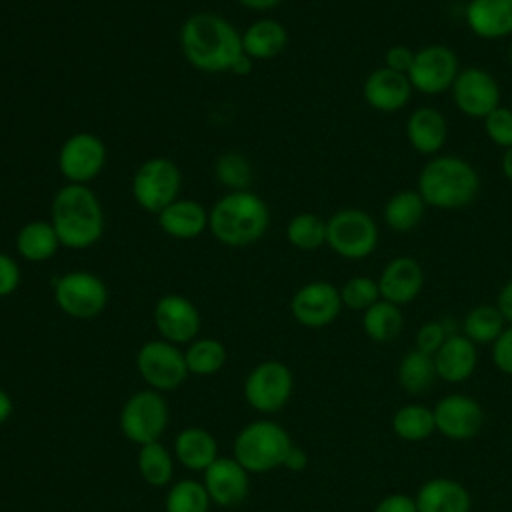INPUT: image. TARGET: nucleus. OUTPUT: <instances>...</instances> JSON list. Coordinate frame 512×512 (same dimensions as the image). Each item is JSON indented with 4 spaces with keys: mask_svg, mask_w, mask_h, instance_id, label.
I'll return each instance as SVG.
<instances>
[{
    "mask_svg": "<svg viewBox=\"0 0 512 512\" xmlns=\"http://www.w3.org/2000/svg\"><path fill=\"white\" fill-rule=\"evenodd\" d=\"M178 42L186 62L206 74L230 72L244 54L242 34L216 12L190 14L180 26Z\"/></svg>",
    "mask_w": 512,
    "mask_h": 512,
    "instance_id": "f257e3e1",
    "label": "nucleus"
},
{
    "mask_svg": "<svg viewBox=\"0 0 512 512\" xmlns=\"http://www.w3.org/2000/svg\"><path fill=\"white\" fill-rule=\"evenodd\" d=\"M50 224L64 248L86 250L104 234V210L86 184H64L52 198Z\"/></svg>",
    "mask_w": 512,
    "mask_h": 512,
    "instance_id": "f03ea898",
    "label": "nucleus"
},
{
    "mask_svg": "<svg viewBox=\"0 0 512 512\" xmlns=\"http://www.w3.org/2000/svg\"><path fill=\"white\" fill-rule=\"evenodd\" d=\"M270 226V210L252 190L226 192L208 210V230L224 246L244 248L258 242Z\"/></svg>",
    "mask_w": 512,
    "mask_h": 512,
    "instance_id": "7ed1b4c3",
    "label": "nucleus"
},
{
    "mask_svg": "<svg viewBox=\"0 0 512 512\" xmlns=\"http://www.w3.org/2000/svg\"><path fill=\"white\" fill-rule=\"evenodd\" d=\"M426 206L460 210L470 206L480 192L476 168L460 156H432L418 176L416 188Z\"/></svg>",
    "mask_w": 512,
    "mask_h": 512,
    "instance_id": "20e7f679",
    "label": "nucleus"
},
{
    "mask_svg": "<svg viewBox=\"0 0 512 512\" xmlns=\"http://www.w3.org/2000/svg\"><path fill=\"white\" fill-rule=\"evenodd\" d=\"M292 444L294 442L282 424L262 418L240 428L234 438L232 456L250 474H264L282 468Z\"/></svg>",
    "mask_w": 512,
    "mask_h": 512,
    "instance_id": "39448f33",
    "label": "nucleus"
},
{
    "mask_svg": "<svg viewBox=\"0 0 512 512\" xmlns=\"http://www.w3.org/2000/svg\"><path fill=\"white\" fill-rule=\"evenodd\" d=\"M182 172L178 164L166 156H154L144 160L130 182L134 202L150 212L158 214L176 198H180Z\"/></svg>",
    "mask_w": 512,
    "mask_h": 512,
    "instance_id": "423d86ee",
    "label": "nucleus"
},
{
    "mask_svg": "<svg viewBox=\"0 0 512 512\" xmlns=\"http://www.w3.org/2000/svg\"><path fill=\"white\" fill-rule=\"evenodd\" d=\"M170 410L158 390L146 388L130 394L120 408V432L134 444L158 442L168 426Z\"/></svg>",
    "mask_w": 512,
    "mask_h": 512,
    "instance_id": "0eeeda50",
    "label": "nucleus"
},
{
    "mask_svg": "<svg viewBox=\"0 0 512 512\" xmlns=\"http://www.w3.org/2000/svg\"><path fill=\"white\" fill-rule=\"evenodd\" d=\"M326 244L346 260H362L378 246V226L360 208H342L326 220Z\"/></svg>",
    "mask_w": 512,
    "mask_h": 512,
    "instance_id": "6e6552de",
    "label": "nucleus"
},
{
    "mask_svg": "<svg viewBox=\"0 0 512 512\" xmlns=\"http://www.w3.org/2000/svg\"><path fill=\"white\" fill-rule=\"evenodd\" d=\"M52 294L56 306L70 318L90 320L104 312L108 288L104 280L88 270H72L54 278Z\"/></svg>",
    "mask_w": 512,
    "mask_h": 512,
    "instance_id": "1a4fd4ad",
    "label": "nucleus"
},
{
    "mask_svg": "<svg viewBox=\"0 0 512 512\" xmlns=\"http://www.w3.org/2000/svg\"><path fill=\"white\" fill-rule=\"evenodd\" d=\"M294 390V374L280 360H264L256 364L244 378L242 394L246 404L260 414L282 410Z\"/></svg>",
    "mask_w": 512,
    "mask_h": 512,
    "instance_id": "9d476101",
    "label": "nucleus"
},
{
    "mask_svg": "<svg viewBox=\"0 0 512 512\" xmlns=\"http://www.w3.org/2000/svg\"><path fill=\"white\" fill-rule=\"evenodd\" d=\"M136 370L148 388L158 392L176 390L190 374L184 352L176 344L162 338L148 340L138 348Z\"/></svg>",
    "mask_w": 512,
    "mask_h": 512,
    "instance_id": "9b49d317",
    "label": "nucleus"
},
{
    "mask_svg": "<svg viewBox=\"0 0 512 512\" xmlns=\"http://www.w3.org/2000/svg\"><path fill=\"white\" fill-rule=\"evenodd\" d=\"M106 144L92 132L70 134L56 156L58 170L68 184L92 182L106 166Z\"/></svg>",
    "mask_w": 512,
    "mask_h": 512,
    "instance_id": "f8f14e48",
    "label": "nucleus"
},
{
    "mask_svg": "<svg viewBox=\"0 0 512 512\" xmlns=\"http://www.w3.org/2000/svg\"><path fill=\"white\" fill-rule=\"evenodd\" d=\"M460 72L456 52L444 44H428L416 50L408 80L412 88L426 96H438L452 88Z\"/></svg>",
    "mask_w": 512,
    "mask_h": 512,
    "instance_id": "ddd939ff",
    "label": "nucleus"
},
{
    "mask_svg": "<svg viewBox=\"0 0 512 512\" xmlns=\"http://www.w3.org/2000/svg\"><path fill=\"white\" fill-rule=\"evenodd\" d=\"M454 106L470 118H486L500 106V86L496 78L478 66L462 68L450 88Z\"/></svg>",
    "mask_w": 512,
    "mask_h": 512,
    "instance_id": "4468645a",
    "label": "nucleus"
},
{
    "mask_svg": "<svg viewBox=\"0 0 512 512\" xmlns=\"http://www.w3.org/2000/svg\"><path fill=\"white\" fill-rule=\"evenodd\" d=\"M340 310V288L326 280H312L300 286L290 298L292 318L306 328H324L332 324Z\"/></svg>",
    "mask_w": 512,
    "mask_h": 512,
    "instance_id": "2eb2a0df",
    "label": "nucleus"
},
{
    "mask_svg": "<svg viewBox=\"0 0 512 512\" xmlns=\"http://www.w3.org/2000/svg\"><path fill=\"white\" fill-rule=\"evenodd\" d=\"M154 326L162 340L176 346L190 344L200 334V312L196 304L182 294H164L156 300L152 310Z\"/></svg>",
    "mask_w": 512,
    "mask_h": 512,
    "instance_id": "dca6fc26",
    "label": "nucleus"
},
{
    "mask_svg": "<svg viewBox=\"0 0 512 512\" xmlns=\"http://www.w3.org/2000/svg\"><path fill=\"white\" fill-rule=\"evenodd\" d=\"M432 410L436 432L448 440H470L482 430L484 410L478 400L468 394H446L436 402Z\"/></svg>",
    "mask_w": 512,
    "mask_h": 512,
    "instance_id": "f3484780",
    "label": "nucleus"
},
{
    "mask_svg": "<svg viewBox=\"0 0 512 512\" xmlns=\"http://www.w3.org/2000/svg\"><path fill=\"white\" fill-rule=\"evenodd\" d=\"M202 474L212 504L232 508L242 504L250 492V472L234 456H218Z\"/></svg>",
    "mask_w": 512,
    "mask_h": 512,
    "instance_id": "a211bd4d",
    "label": "nucleus"
},
{
    "mask_svg": "<svg viewBox=\"0 0 512 512\" xmlns=\"http://www.w3.org/2000/svg\"><path fill=\"white\" fill-rule=\"evenodd\" d=\"M424 286V270L420 262L412 256L392 258L380 272L378 288L382 300H388L396 306L410 304L416 300Z\"/></svg>",
    "mask_w": 512,
    "mask_h": 512,
    "instance_id": "6ab92c4d",
    "label": "nucleus"
},
{
    "mask_svg": "<svg viewBox=\"0 0 512 512\" xmlns=\"http://www.w3.org/2000/svg\"><path fill=\"white\" fill-rule=\"evenodd\" d=\"M412 92L414 88L408 76L388 70L386 66L372 70L362 84V96L366 104L386 114L402 110L410 102Z\"/></svg>",
    "mask_w": 512,
    "mask_h": 512,
    "instance_id": "aec40b11",
    "label": "nucleus"
},
{
    "mask_svg": "<svg viewBox=\"0 0 512 512\" xmlns=\"http://www.w3.org/2000/svg\"><path fill=\"white\" fill-rule=\"evenodd\" d=\"M464 18L478 38H506L512 34V0H470Z\"/></svg>",
    "mask_w": 512,
    "mask_h": 512,
    "instance_id": "412c9836",
    "label": "nucleus"
},
{
    "mask_svg": "<svg viewBox=\"0 0 512 512\" xmlns=\"http://www.w3.org/2000/svg\"><path fill=\"white\" fill-rule=\"evenodd\" d=\"M156 218L158 228L174 240H194L208 230V210L192 198H176Z\"/></svg>",
    "mask_w": 512,
    "mask_h": 512,
    "instance_id": "4be33fe9",
    "label": "nucleus"
},
{
    "mask_svg": "<svg viewBox=\"0 0 512 512\" xmlns=\"http://www.w3.org/2000/svg\"><path fill=\"white\" fill-rule=\"evenodd\" d=\"M406 138L416 152L436 156L448 140V122L440 110L420 106L406 120Z\"/></svg>",
    "mask_w": 512,
    "mask_h": 512,
    "instance_id": "5701e85b",
    "label": "nucleus"
},
{
    "mask_svg": "<svg viewBox=\"0 0 512 512\" xmlns=\"http://www.w3.org/2000/svg\"><path fill=\"white\" fill-rule=\"evenodd\" d=\"M432 358L438 378L452 384L468 380L478 364L476 344L464 334H450Z\"/></svg>",
    "mask_w": 512,
    "mask_h": 512,
    "instance_id": "b1692460",
    "label": "nucleus"
},
{
    "mask_svg": "<svg viewBox=\"0 0 512 512\" xmlns=\"http://www.w3.org/2000/svg\"><path fill=\"white\" fill-rule=\"evenodd\" d=\"M414 498L418 512H470L472 508V498L466 486L446 476L426 480Z\"/></svg>",
    "mask_w": 512,
    "mask_h": 512,
    "instance_id": "393cba45",
    "label": "nucleus"
},
{
    "mask_svg": "<svg viewBox=\"0 0 512 512\" xmlns=\"http://www.w3.org/2000/svg\"><path fill=\"white\" fill-rule=\"evenodd\" d=\"M174 456L184 468L204 472L218 458V442L206 428L188 426L174 438Z\"/></svg>",
    "mask_w": 512,
    "mask_h": 512,
    "instance_id": "a878e982",
    "label": "nucleus"
},
{
    "mask_svg": "<svg viewBox=\"0 0 512 512\" xmlns=\"http://www.w3.org/2000/svg\"><path fill=\"white\" fill-rule=\"evenodd\" d=\"M288 46V30L274 18H260L242 32V50L248 58L272 60Z\"/></svg>",
    "mask_w": 512,
    "mask_h": 512,
    "instance_id": "bb28decb",
    "label": "nucleus"
},
{
    "mask_svg": "<svg viewBox=\"0 0 512 512\" xmlns=\"http://www.w3.org/2000/svg\"><path fill=\"white\" fill-rule=\"evenodd\" d=\"M14 246L26 262H46L60 250V240L50 220H30L18 228Z\"/></svg>",
    "mask_w": 512,
    "mask_h": 512,
    "instance_id": "cd10ccee",
    "label": "nucleus"
},
{
    "mask_svg": "<svg viewBox=\"0 0 512 512\" xmlns=\"http://www.w3.org/2000/svg\"><path fill=\"white\" fill-rule=\"evenodd\" d=\"M436 378L434 358L418 348L408 350L398 362V384L410 396L426 394Z\"/></svg>",
    "mask_w": 512,
    "mask_h": 512,
    "instance_id": "c85d7f7f",
    "label": "nucleus"
},
{
    "mask_svg": "<svg viewBox=\"0 0 512 512\" xmlns=\"http://www.w3.org/2000/svg\"><path fill=\"white\" fill-rule=\"evenodd\" d=\"M426 202L418 190H400L384 204V220L394 232L406 234L420 226L426 212Z\"/></svg>",
    "mask_w": 512,
    "mask_h": 512,
    "instance_id": "c756f323",
    "label": "nucleus"
},
{
    "mask_svg": "<svg viewBox=\"0 0 512 512\" xmlns=\"http://www.w3.org/2000/svg\"><path fill=\"white\" fill-rule=\"evenodd\" d=\"M404 328V316L400 306L388 302V300H378L372 304L368 310L362 312V330L364 334L378 344H388L400 336Z\"/></svg>",
    "mask_w": 512,
    "mask_h": 512,
    "instance_id": "7c9ffc66",
    "label": "nucleus"
},
{
    "mask_svg": "<svg viewBox=\"0 0 512 512\" xmlns=\"http://www.w3.org/2000/svg\"><path fill=\"white\" fill-rule=\"evenodd\" d=\"M392 432L406 442H422L436 432L434 410L424 404H404L392 414Z\"/></svg>",
    "mask_w": 512,
    "mask_h": 512,
    "instance_id": "2f4dec72",
    "label": "nucleus"
},
{
    "mask_svg": "<svg viewBox=\"0 0 512 512\" xmlns=\"http://www.w3.org/2000/svg\"><path fill=\"white\" fill-rule=\"evenodd\" d=\"M136 466H138V472H140L142 480L148 486L164 488V486L172 484L174 458L160 440L144 444V446L138 448Z\"/></svg>",
    "mask_w": 512,
    "mask_h": 512,
    "instance_id": "473e14b6",
    "label": "nucleus"
},
{
    "mask_svg": "<svg viewBox=\"0 0 512 512\" xmlns=\"http://www.w3.org/2000/svg\"><path fill=\"white\" fill-rule=\"evenodd\" d=\"M506 320L500 314L498 306L492 304H478L470 308L462 320V334L472 340L476 346L478 344H492L502 330Z\"/></svg>",
    "mask_w": 512,
    "mask_h": 512,
    "instance_id": "72a5a7b5",
    "label": "nucleus"
},
{
    "mask_svg": "<svg viewBox=\"0 0 512 512\" xmlns=\"http://www.w3.org/2000/svg\"><path fill=\"white\" fill-rule=\"evenodd\" d=\"M188 372L194 376H212L226 364V346L210 336L194 338L184 350Z\"/></svg>",
    "mask_w": 512,
    "mask_h": 512,
    "instance_id": "f704fd0d",
    "label": "nucleus"
},
{
    "mask_svg": "<svg viewBox=\"0 0 512 512\" xmlns=\"http://www.w3.org/2000/svg\"><path fill=\"white\" fill-rule=\"evenodd\" d=\"M286 240L302 252H314L326 244V220L314 212H300L286 226Z\"/></svg>",
    "mask_w": 512,
    "mask_h": 512,
    "instance_id": "c9c22d12",
    "label": "nucleus"
},
{
    "mask_svg": "<svg viewBox=\"0 0 512 512\" xmlns=\"http://www.w3.org/2000/svg\"><path fill=\"white\" fill-rule=\"evenodd\" d=\"M210 504L212 500L204 484L192 478L172 482L164 498L166 512H208Z\"/></svg>",
    "mask_w": 512,
    "mask_h": 512,
    "instance_id": "e433bc0d",
    "label": "nucleus"
},
{
    "mask_svg": "<svg viewBox=\"0 0 512 512\" xmlns=\"http://www.w3.org/2000/svg\"><path fill=\"white\" fill-rule=\"evenodd\" d=\"M216 180L228 188V192L250 190V182L254 178L252 162L242 152H222L214 162Z\"/></svg>",
    "mask_w": 512,
    "mask_h": 512,
    "instance_id": "4c0bfd02",
    "label": "nucleus"
},
{
    "mask_svg": "<svg viewBox=\"0 0 512 512\" xmlns=\"http://www.w3.org/2000/svg\"><path fill=\"white\" fill-rule=\"evenodd\" d=\"M340 298H342V306L364 312L372 304H376L382 296H380L378 280L370 276H352L340 286Z\"/></svg>",
    "mask_w": 512,
    "mask_h": 512,
    "instance_id": "58836bf2",
    "label": "nucleus"
},
{
    "mask_svg": "<svg viewBox=\"0 0 512 512\" xmlns=\"http://www.w3.org/2000/svg\"><path fill=\"white\" fill-rule=\"evenodd\" d=\"M484 132L500 148H512V108L498 106L484 118Z\"/></svg>",
    "mask_w": 512,
    "mask_h": 512,
    "instance_id": "ea45409f",
    "label": "nucleus"
},
{
    "mask_svg": "<svg viewBox=\"0 0 512 512\" xmlns=\"http://www.w3.org/2000/svg\"><path fill=\"white\" fill-rule=\"evenodd\" d=\"M452 332H448V326L446 322H440V320H428L424 322L418 332H416V346L418 350L434 356L438 352V348L446 342V338L450 336Z\"/></svg>",
    "mask_w": 512,
    "mask_h": 512,
    "instance_id": "a19ab883",
    "label": "nucleus"
},
{
    "mask_svg": "<svg viewBox=\"0 0 512 512\" xmlns=\"http://www.w3.org/2000/svg\"><path fill=\"white\" fill-rule=\"evenodd\" d=\"M492 362L500 372L512 376V324L492 342Z\"/></svg>",
    "mask_w": 512,
    "mask_h": 512,
    "instance_id": "79ce46f5",
    "label": "nucleus"
},
{
    "mask_svg": "<svg viewBox=\"0 0 512 512\" xmlns=\"http://www.w3.org/2000/svg\"><path fill=\"white\" fill-rule=\"evenodd\" d=\"M20 278L18 262L10 254L0 252V298L12 296L20 286Z\"/></svg>",
    "mask_w": 512,
    "mask_h": 512,
    "instance_id": "37998d69",
    "label": "nucleus"
},
{
    "mask_svg": "<svg viewBox=\"0 0 512 512\" xmlns=\"http://www.w3.org/2000/svg\"><path fill=\"white\" fill-rule=\"evenodd\" d=\"M414 56H416V52L412 48H408L404 44H394L384 54V66L388 70H394L398 74L408 76V72L412 68V62H414Z\"/></svg>",
    "mask_w": 512,
    "mask_h": 512,
    "instance_id": "c03bdc74",
    "label": "nucleus"
},
{
    "mask_svg": "<svg viewBox=\"0 0 512 512\" xmlns=\"http://www.w3.org/2000/svg\"><path fill=\"white\" fill-rule=\"evenodd\" d=\"M374 512H418L416 498L404 492H394L384 496L376 506Z\"/></svg>",
    "mask_w": 512,
    "mask_h": 512,
    "instance_id": "a18cd8bd",
    "label": "nucleus"
},
{
    "mask_svg": "<svg viewBox=\"0 0 512 512\" xmlns=\"http://www.w3.org/2000/svg\"><path fill=\"white\" fill-rule=\"evenodd\" d=\"M306 466H308V454H306V450L300 448V446H296V444H292V448L288 450V454H286V458H284L282 468H286V470H290V472H302Z\"/></svg>",
    "mask_w": 512,
    "mask_h": 512,
    "instance_id": "49530a36",
    "label": "nucleus"
},
{
    "mask_svg": "<svg viewBox=\"0 0 512 512\" xmlns=\"http://www.w3.org/2000/svg\"><path fill=\"white\" fill-rule=\"evenodd\" d=\"M496 306H498L500 314L504 316V320H506L508 324H512V278L500 288Z\"/></svg>",
    "mask_w": 512,
    "mask_h": 512,
    "instance_id": "de8ad7c7",
    "label": "nucleus"
},
{
    "mask_svg": "<svg viewBox=\"0 0 512 512\" xmlns=\"http://www.w3.org/2000/svg\"><path fill=\"white\" fill-rule=\"evenodd\" d=\"M236 2L254 12H270L282 4V0H236Z\"/></svg>",
    "mask_w": 512,
    "mask_h": 512,
    "instance_id": "09e8293b",
    "label": "nucleus"
},
{
    "mask_svg": "<svg viewBox=\"0 0 512 512\" xmlns=\"http://www.w3.org/2000/svg\"><path fill=\"white\" fill-rule=\"evenodd\" d=\"M12 412H14L12 396H10L4 388H0V424L8 422L10 416H12Z\"/></svg>",
    "mask_w": 512,
    "mask_h": 512,
    "instance_id": "8fccbe9b",
    "label": "nucleus"
},
{
    "mask_svg": "<svg viewBox=\"0 0 512 512\" xmlns=\"http://www.w3.org/2000/svg\"><path fill=\"white\" fill-rule=\"evenodd\" d=\"M252 58H248L246 54H242L238 60H236V64L232 66V70L230 72H234V74H238V76H244V74H248L250 70H252Z\"/></svg>",
    "mask_w": 512,
    "mask_h": 512,
    "instance_id": "3c124183",
    "label": "nucleus"
},
{
    "mask_svg": "<svg viewBox=\"0 0 512 512\" xmlns=\"http://www.w3.org/2000/svg\"><path fill=\"white\" fill-rule=\"evenodd\" d=\"M502 174L508 182H512V148H506L502 154Z\"/></svg>",
    "mask_w": 512,
    "mask_h": 512,
    "instance_id": "603ef678",
    "label": "nucleus"
},
{
    "mask_svg": "<svg viewBox=\"0 0 512 512\" xmlns=\"http://www.w3.org/2000/svg\"><path fill=\"white\" fill-rule=\"evenodd\" d=\"M508 60H510V64H512V44H510V48H508Z\"/></svg>",
    "mask_w": 512,
    "mask_h": 512,
    "instance_id": "864d4df0",
    "label": "nucleus"
},
{
    "mask_svg": "<svg viewBox=\"0 0 512 512\" xmlns=\"http://www.w3.org/2000/svg\"><path fill=\"white\" fill-rule=\"evenodd\" d=\"M510 108H512V102H510Z\"/></svg>",
    "mask_w": 512,
    "mask_h": 512,
    "instance_id": "5fc2aeb1",
    "label": "nucleus"
}]
</instances>
